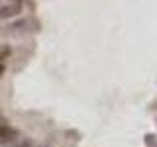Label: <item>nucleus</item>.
<instances>
[{
    "mask_svg": "<svg viewBox=\"0 0 157 147\" xmlns=\"http://www.w3.org/2000/svg\"><path fill=\"white\" fill-rule=\"evenodd\" d=\"M18 135L20 134H18L16 127H12L8 124H0V145H6V143H10V141H14Z\"/></svg>",
    "mask_w": 157,
    "mask_h": 147,
    "instance_id": "obj_2",
    "label": "nucleus"
},
{
    "mask_svg": "<svg viewBox=\"0 0 157 147\" xmlns=\"http://www.w3.org/2000/svg\"><path fill=\"white\" fill-rule=\"evenodd\" d=\"M4 71H6V65H4V63H2V61H0V77H2V75H4Z\"/></svg>",
    "mask_w": 157,
    "mask_h": 147,
    "instance_id": "obj_3",
    "label": "nucleus"
},
{
    "mask_svg": "<svg viewBox=\"0 0 157 147\" xmlns=\"http://www.w3.org/2000/svg\"><path fill=\"white\" fill-rule=\"evenodd\" d=\"M22 12V0H12V2L0 6V20H6L12 16H18Z\"/></svg>",
    "mask_w": 157,
    "mask_h": 147,
    "instance_id": "obj_1",
    "label": "nucleus"
},
{
    "mask_svg": "<svg viewBox=\"0 0 157 147\" xmlns=\"http://www.w3.org/2000/svg\"><path fill=\"white\" fill-rule=\"evenodd\" d=\"M0 124H6V118L4 116H0Z\"/></svg>",
    "mask_w": 157,
    "mask_h": 147,
    "instance_id": "obj_4",
    "label": "nucleus"
}]
</instances>
